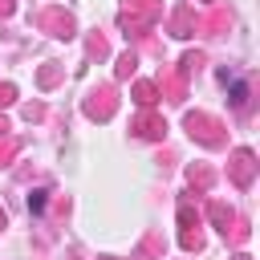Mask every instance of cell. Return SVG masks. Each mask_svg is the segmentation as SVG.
<instances>
[{"mask_svg":"<svg viewBox=\"0 0 260 260\" xmlns=\"http://www.w3.org/2000/svg\"><path fill=\"white\" fill-rule=\"evenodd\" d=\"M232 260H252V256H244V252H240V256H232Z\"/></svg>","mask_w":260,"mask_h":260,"instance_id":"cell-19","label":"cell"},{"mask_svg":"<svg viewBox=\"0 0 260 260\" xmlns=\"http://www.w3.org/2000/svg\"><path fill=\"white\" fill-rule=\"evenodd\" d=\"M162 16V0H122V12H118V24L122 32H146L154 28V20Z\"/></svg>","mask_w":260,"mask_h":260,"instance_id":"cell-1","label":"cell"},{"mask_svg":"<svg viewBox=\"0 0 260 260\" xmlns=\"http://www.w3.org/2000/svg\"><path fill=\"white\" fill-rule=\"evenodd\" d=\"M114 110H118L114 85H98V89H89V93H85V114H89L93 122H110V118H114Z\"/></svg>","mask_w":260,"mask_h":260,"instance_id":"cell-4","label":"cell"},{"mask_svg":"<svg viewBox=\"0 0 260 260\" xmlns=\"http://www.w3.org/2000/svg\"><path fill=\"white\" fill-rule=\"evenodd\" d=\"M45 195H49V191H32V195H28V211H41V207H45Z\"/></svg>","mask_w":260,"mask_h":260,"instance_id":"cell-16","label":"cell"},{"mask_svg":"<svg viewBox=\"0 0 260 260\" xmlns=\"http://www.w3.org/2000/svg\"><path fill=\"white\" fill-rule=\"evenodd\" d=\"M0 228H4V211H0Z\"/></svg>","mask_w":260,"mask_h":260,"instance_id":"cell-20","label":"cell"},{"mask_svg":"<svg viewBox=\"0 0 260 260\" xmlns=\"http://www.w3.org/2000/svg\"><path fill=\"white\" fill-rule=\"evenodd\" d=\"M0 16H12V0H0Z\"/></svg>","mask_w":260,"mask_h":260,"instance_id":"cell-17","label":"cell"},{"mask_svg":"<svg viewBox=\"0 0 260 260\" xmlns=\"http://www.w3.org/2000/svg\"><path fill=\"white\" fill-rule=\"evenodd\" d=\"M57 81H61V69H57V65L41 69V85H57Z\"/></svg>","mask_w":260,"mask_h":260,"instance_id":"cell-14","label":"cell"},{"mask_svg":"<svg viewBox=\"0 0 260 260\" xmlns=\"http://www.w3.org/2000/svg\"><path fill=\"white\" fill-rule=\"evenodd\" d=\"M85 49H89V57H106V53H110V49H106V37H98V32L89 37V45H85Z\"/></svg>","mask_w":260,"mask_h":260,"instance_id":"cell-12","label":"cell"},{"mask_svg":"<svg viewBox=\"0 0 260 260\" xmlns=\"http://www.w3.org/2000/svg\"><path fill=\"white\" fill-rule=\"evenodd\" d=\"M130 130H134L138 138H150V142H154V138H162V134H167V122H162L158 114H150V110H142V114L134 118V126H130Z\"/></svg>","mask_w":260,"mask_h":260,"instance_id":"cell-7","label":"cell"},{"mask_svg":"<svg viewBox=\"0 0 260 260\" xmlns=\"http://www.w3.org/2000/svg\"><path fill=\"white\" fill-rule=\"evenodd\" d=\"M183 126H187V134H191L195 142H203V146H223V122H219V118L195 110V114L183 118Z\"/></svg>","mask_w":260,"mask_h":260,"instance_id":"cell-2","label":"cell"},{"mask_svg":"<svg viewBox=\"0 0 260 260\" xmlns=\"http://www.w3.org/2000/svg\"><path fill=\"white\" fill-rule=\"evenodd\" d=\"M187 179H191L199 191H211V183H215V171H211V167H191V171H187Z\"/></svg>","mask_w":260,"mask_h":260,"instance_id":"cell-10","label":"cell"},{"mask_svg":"<svg viewBox=\"0 0 260 260\" xmlns=\"http://www.w3.org/2000/svg\"><path fill=\"white\" fill-rule=\"evenodd\" d=\"M134 102H138L142 110H150V106L158 102V85H154V81H138V85H134Z\"/></svg>","mask_w":260,"mask_h":260,"instance_id":"cell-9","label":"cell"},{"mask_svg":"<svg viewBox=\"0 0 260 260\" xmlns=\"http://www.w3.org/2000/svg\"><path fill=\"white\" fill-rule=\"evenodd\" d=\"M207 215H211V223H215V228H219L223 236H232V223H236V211H232V207H228L223 199H211V203H207Z\"/></svg>","mask_w":260,"mask_h":260,"instance_id":"cell-8","label":"cell"},{"mask_svg":"<svg viewBox=\"0 0 260 260\" xmlns=\"http://www.w3.org/2000/svg\"><path fill=\"white\" fill-rule=\"evenodd\" d=\"M203 219H199V211L191 207V203H179V244L187 248V252H199L203 248Z\"/></svg>","mask_w":260,"mask_h":260,"instance_id":"cell-3","label":"cell"},{"mask_svg":"<svg viewBox=\"0 0 260 260\" xmlns=\"http://www.w3.org/2000/svg\"><path fill=\"white\" fill-rule=\"evenodd\" d=\"M4 134H8V118L0 114V138H4Z\"/></svg>","mask_w":260,"mask_h":260,"instance_id":"cell-18","label":"cell"},{"mask_svg":"<svg viewBox=\"0 0 260 260\" xmlns=\"http://www.w3.org/2000/svg\"><path fill=\"white\" fill-rule=\"evenodd\" d=\"M134 65H138V57H134V53H122V57H118V77L126 81V77L134 73Z\"/></svg>","mask_w":260,"mask_h":260,"instance_id":"cell-11","label":"cell"},{"mask_svg":"<svg viewBox=\"0 0 260 260\" xmlns=\"http://www.w3.org/2000/svg\"><path fill=\"white\" fill-rule=\"evenodd\" d=\"M16 102V85L12 81H0V106H12Z\"/></svg>","mask_w":260,"mask_h":260,"instance_id":"cell-13","label":"cell"},{"mask_svg":"<svg viewBox=\"0 0 260 260\" xmlns=\"http://www.w3.org/2000/svg\"><path fill=\"white\" fill-rule=\"evenodd\" d=\"M24 118H28V122H41V118H45V106H37V102L24 106Z\"/></svg>","mask_w":260,"mask_h":260,"instance_id":"cell-15","label":"cell"},{"mask_svg":"<svg viewBox=\"0 0 260 260\" xmlns=\"http://www.w3.org/2000/svg\"><path fill=\"white\" fill-rule=\"evenodd\" d=\"M37 24H41V28H49L53 37H61V41H69V37H73V16H69L65 8H45V12L37 16Z\"/></svg>","mask_w":260,"mask_h":260,"instance_id":"cell-6","label":"cell"},{"mask_svg":"<svg viewBox=\"0 0 260 260\" xmlns=\"http://www.w3.org/2000/svg\"><path fill=\"white\" fill-rule=\"evenodd\" d=\"M228 175H232L236 187H252V179H256V154L252 150H236L232 162H228Z\"/></svg>","mask_w":260,"mask_h":260,"instance_id":"cell-5","label":"cell"}]
</instances>
